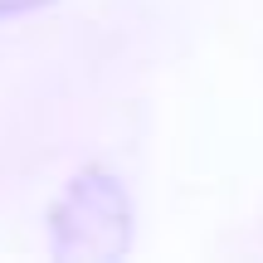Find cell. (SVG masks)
Listing matches in <instances>:
<instances>
[{
	"label": "cell",
	"mask_w": 263,
	"mask_h": 263,
	"mask_svg": "<svg viewBox=\"0 0 263 263\" xmlns=\"http://www.w3.org/2000/svg\"><path fill=\"white\" fill-rule=\"evenodd\" d=\"M39 5H49V0H0V20L25 15V10H39Z\"/></svg>",
	"instance_id": "7a4b0ae2"
},
{
	"label": "cell",
	"mask_w": 263,
	"mask_h": 263,
	"mask_svg": "<svg viewBox=\"0 0 263 263\" xmlns=\"http://www.w3.org/2000/svg\"><path fill=\"white\" fill-rule=\"evenodd\" d=\"M49 234H54L59 258H117L127 254L132 239V205L117 176L88 166L68 180L59 195L54 215H49Z\"/></svg>",
	"instance_id": "6da1fadb"
}]
</instances>
